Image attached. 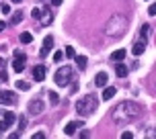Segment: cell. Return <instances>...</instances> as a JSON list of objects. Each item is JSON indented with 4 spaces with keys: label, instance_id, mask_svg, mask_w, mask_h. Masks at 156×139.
Wrapping results in <instances>:
<instances>
[{
    "label": "cell",
    "instance_id": "obj_35",
    "mask_svg": "<svg viewBox=\"0 0 156 139\" xmlns=\"http://www.w3.org/2000/svg\"><path fill=\"white\" fill-rule=\"evenodd\" d=\"M4 29H6V23H4V21H0V31H4Z\"/></svg>",
    "mask_w": 156,
    "mask_h": 139
},
{
    "label": "cell",
    "instance_id": "obj_5",
    "mask_svg": "<svg viewBox=\"0 0 156 139\" xmlns=\"http://www.w3.org/2000/svg\"><path fill=\"white\" fill-rule=\"evenodd\" d=\"M12 70H15L16 74H21L25 70V53L21 51H15V62H12Z\"/></svg>",
    "mask_w": 156,
    "mask_h": 139
},
{
    "label": "cell",
    "instance_id": "obj_18",
    "mask_svg": "<svg viewBox=\"0 0 156 139\" xmlns=\"http://www.w3.org/2000/svg\"><path fill=\"white\" fill-rule=\"evenodd\" d=\"M115 74H117L119 78H125V76H127V68H125L123 63H117V68H115Z\"/></svg>",
    "mask_w": 156,
    "mask_h": 139
},
{
    "label": "cell",
    "instance_id": "obj_32",
    "mask_svg": "<svg viewBox=\"0 0 156 139\" xmlns=\"http://www.w3.org/2000/svg\"><path fill=\"white\" fill-rule=\"evenodd\" d=\"M78 137H82V139H86V137H90V131H86V129H84V131L80 133V135H78Z\"/></svg>",
    "mask_w": 156,
    "mask_h": 139
},
{
    "label": "cell",
    "instance_id": "obj_4",
    "mask_svg": "<svg viewBox=\"0 0 156 139\" xmlns=\"http://www.w3.org/2000/svg\"><path fill=\"white\" fill-rule=\"evenodd\" d=\"M72 80V68L70 66H64L55 72V84L58 86H68Z\"/></svg>",
    "mask_w": 156,
    "mask_h": 139
},
{
    "label": "cell",
    "instance_id": "obj_25",
    "mask_svg": "<svg viewBox=\"0 0 156 139\" xmlns=\"http://www.w3.org/2000/svg\"><path fill=\"white\" fill-rule=\"evenodd\" d=\"M62 59H64V53H62V51H58V53L54 55V62H55V63H60Z\"/></svg>",
    "mask_w": 156,
    "mask_h": 139
},
{
    "label": "cell",
    "instance_id": "obj_14",
    "mask_svg": "<svg viewBox=\"0 0 156 139\" xmlns=\"http://www.w3.org/2000/svg\"><path fill=\"white\" fill-rule=\"evenodd\" d=\"M94 84L97 86H107V72H99L94 76Z\"/></svg>",
    "mask_w": 156,
    "mask_h": 139
},
{
    "label": "cell",
    "instance_id": "obj_7",
    "mask_svg": "<svg viewBox=\"0 0 156 139\" xmlns=\"http://www.w3.org/2000/svg\"><path fill=\"white\" fill-rule=\"evenodd\" d=\"M43 110H45V104H43V100L35 98V100L29 102V113H31V115H41Z\"/></svg>",
    "mask_w": 156,
    "mask_h": 139
},
{
    "label": "cell",
    "instance_id": "obj_16",
    "mask_svg": "<svg viewBox=\"0 0 156 139\" xmlns=\"http://www.w3.org/2000/svg\"><path fill=\"white\" fill-rule=\"evenodd\" d=\"M123 57H125V49H117V51L111 53V59L113 62H123Z\"/></svg>",
    "mask_w": 156,
    "mask_h": 139
},
{
    "label": "cell",
    "instance_id": "obj_17",
    "mask_svg": "<svg viewBox=\"0 0 156 139\" xmlns=\"http://www.w3.org/2000/svg\"><path fill=\"white\" fill-rule=\"evenodd\" d=\"M74 59H76V66H78V70H86V59L84 55H74Z\"/></svg>",
    "mask_w": 156,
    "mask_h": 139
},
{
    "label": "cell",
    "instance_id": "obj_6",
    "mask_svg": "<svg viewBox=\"0 0 156 139\" xmlns=\"http://www.w3.org/2000/svg\"><path fill=\"white\" fill-rule=\"evenodd\" d=\"M0 104H4V107H8V104H16V94L8 92V90L0 92Z\"/></svg>",
    "mask_w": 156,
    "mask_h": 139
},
{
    "label": "cell",
    "instance_id": "obj_9",
    "mask_svg": "<svg viewBox=\"0 0 156 139\" xmlns=\"http://www.w3.org/2000/svg\"><path fill=\"white\" fill-rule=\"evenodd\" d=\"M82 125H84L82 121H72V123H68L66 127H64V133H66V135H74V133H76Z\"/></svg>",
    "mask_w": 156,
    "mask_h": 139
},
{
    "label": "cell",
    "instance_id": "obj_10",
    "mask_svg": "<svg viewBox=\"0 0 156 139\" xmlns=\"http://www.w3.org/2000/svg\"><path fill=\"white\" fill-rule=\"evenodd\" d=\"M51 47H54V39H51V37H45V39H43V47H41L39 55H41V57H45V55L49 53V49H51Z\"/></svg>",
    "mask_w": 156,
    "mask_h": 139
},
{
    "label": "cell",
    "instance_id": "obj_26",
    "mask_svg": "<svg viewBox=\"0 0 156 139\" xmlns=\"http://www.w3.org/2000/svg\"><path fill=\"white\" fill-rule=\"evenodd\" d=\"M31 16H33V19H39V16H41V8H33Z\"/></svg>",
    "mask_w": 156,
    "mask_h": 139
},
{
    "label": "cell",
    "instance_id": "obj_34",
    "mask_svg": "<svg viewBox=\"0 0 156 139\" xmlns=\"http://www.w3.org/2000/svg\"><path fill=\"white\" fill-rule=\"evenodd\" d=\"M51 4H54V6H60V4H62V0H51Z\"/></svg>",
    "mask_w": 156,
    "mask_h": 139
},
{
    "label": "cell",
    "instance_id": "obj_21",
    "mask_svg": "<svg viewBox=\"0 0 156 139\" xmlns=\"http://www.w3.org/2000/svg\"><path fill=\"white\" fill-rule=\"evenodd\" d=\"M16 88H19V90H25V92H27V90H29L31 86H29V82H25V80H19V82H16Z\"/></svg>",
    "mask_w": 156,
    "mask_h": 139
},
{
    "label": "cell",
    "instance_id": "obj_1",
    "mask_svg": "<svg viewBox=\"0 0 156 139\" xmlns=\"http://www.w3.org/2000/svg\"><path fill=\"white\" fill-rule=\"evenodd\" d=\"M142 113L140 104H136L132 100H125V102H119L113 110H111V119L115 125H123V123H132L136 117Z\"/></svg>",
    "mask_w": 156,
    "mask_h": 139
},
{
    "label": "cell",
    "instance_id": "obj_27",
    "mask_svg": "<svg viewBox=\"0 0 156 139\" xmlns=\"http://www.w3.org/2000/svg\"><path fill=\"white\" fill-rule=\"evenodd\" d=\"M66 55H68V57H74V47H66Z\"/></svg>",
    "mask_w": 156,
    "mask_h": 139
},
{
    "label": "cell",
    "instance_id": "obj_24",
    "mask_svg": "<svg viewBox=\"0 0 156 139\" xmlns=\"http://www.w3.org/2000/svg\"><path fill=\"white\" fill-rule=\"evenodd\" d=\"M27 125H29V121H27V119H25V117H23V119L19 121V129L23 131V129H25V127H27Z\"/></svg>",
    "mask_w": 156,
    "mask_h": 139
},
{
    "label": "cell",
    "instance_id": "obj_22",
    "mask_svg": "<svg viewBox=\"0 0 156 139\" xmlns=\"http://www.w3.org/2000/svg\"><path fill=\"white\" fill-rule=\"evenodd\" d=\"M148 31H150L148 25H142V29H140V37H142V39H146V37H148Z\"/></svg>",
    "mask_w": 156,
    "mask_h": 139
},
{
    "label": "cell",
    "instance_id": "obj_2",
    "mask_svg": "<svg viewBox=\"0 0 156 139\" xmlns=\"http://www.w3.org/2000/svg\"><path fill=\"white\" fill-rule=\"evenodd\" d=\"M125 27H127V19L121 15H115V16H111V21H107V25H105V35L109 39H119L123 35Z\"/></svg>",
    "mask_w": 156,
    "mask_h": 139
},
{
    "label": "cell",
    "instance_id": "obj_11",
    "mask_svg": "<svg viewBox=\"0 0 156 139\" xmlns=\"http://www.w3.org/2000/svg\"><path fill=\"white\" fill-rule=\"evenodd\" d=\"M33 78H35L37 82H43V80H45V68H43V66H35V68H33Z\"/></svg>",
    "mask_w": 156,
    "mask_h": 139
},
{
    "label": "cell",
    "instance_id": "obj_23",
    "mask_svg": "<svg viewBox=\"0 0 156 139\" xmlns=\"http://www.w3.org/2000/svg\"><path fill=\"white\" fill-rule=\"evenodd\" d=\"M47 96H49V100H51V104H58V102H60V98H58V94H55V92H49Z\"/></svg>",
    "mask_w": 156,
    "mask_h": 139
},
{
    "label": "cell",
    "instance_id": "obj_13",
    "mask_svg": "<svg viewBox=\"0 0 156 139\" xmlns=\"http://www.w3.org/2000/svg\"><path fill=\"white\" fill-rule=\"evenodd\" d=\"M39 19H41V23L45 25H51V21H54V16H51V12H49V10H47V8H43V10H41V16H39Z\"/></svg>",
    "mask_w": 156,
    "mask_h": 139
},
{
    "label": "cell",
    "instance_id": "obj_30",
    "mask_svg": "<svg viewBox=\"0 0 156 139\" xmlns=\"http://www.w3.org/2000/svg\"><path fill=\"white\" fill-rule=\"evenodd\" d=\"M0 10H2L4 15H8V12H10V4H2V8H0Z\"/></svg>",
    "mask_w": 156,
    "mask_h": 139
},
{
    "label": "cell",
    "instance_id": "obj_36",
    "mask_svg": "<svg viewBox=\"0 0 156 139\" xmlns=\"http://www.w3.org/2000/svg\"><path fill=\"white\" fill-rule=\"evenodd\" d=\"M10 2H15V4H19V2H23V0H10Z\"/></svg>",
    "mask_w": 156,
    "mask_h": 139
},
{
    "label": "cell",
    "instance_id": "obj_12",
    "mask_svg": "<svg viewBox=\"0 0 156 139\" xmlns=\"http://www.w3.org/2000/svg\"><path fill=\"white\" fill-rule=\"evenodd\" d=\"M144 51H146V39H142V41H138V43H133V49H132L133 55H142Z\"/></svg>",
    "mask_w": 156,
    "mask_h": 139
},
{
    "label": "cell",
    "instance_id": "obj_8",
    "mask_svg": "<svg viewBox=\"0 0 156 139\" xmlns=\"http://www.w3.org/2000/svg\"><path fill=\"white\" fill-rule=\"evenodd\" d=\"M15 119H16V117L12 115V113H6V115H4V119L0 121V133H4L6 129H10V127L15 125Z\"/></svg>",
    "mask_w": 156,
    "mask_h": 139
},
{
    "label": "cell",
    "instance_id": "obj_15",
    "mask_svg": "<svg viewBox=\"0 0 156 139\" xmlns=\"http://www.w3.org/2000/svg\"><path fill=\"white\" fill-rule=\"evenodd\" d=\"M115 88H113V86H107V88H105V90H103V100H111V98H113V96H115Z\"/></svg>",
    "mask_w": 156,
    "mask_h": 139
},
{
    "label": "cell",
    "instance_id": "obj_29",
    "mask_svg": "<svg viewBox=\"0 0 156 139\" xmlns=\"http://www.w3.org/2000/svg\"><path fill=\"white\" fill-rule=\"evenodd\" d=\"M148 15L150 16H156V4H152V6L148 8Z\"/></svg>",
    "mask_w": 156,
    "mask_h": 139
},
{
    "label": "cell",
    "instance_id": "obj_20",
    "mask_svg": "<svg viewBox=\"0 0 156 139\" xmlns=\"http://www.w3.org/2000/svg\"><path fill=\"white\" fill-rule=\"evenodd\" d=\"M19 39H21V43H31L33 35H31V33H21V37H19Z\"/></svg>",
    "mask_w": 156,
    "mask_h": 139
},
{
    "label": "cell",
    "instance_id": "obj_19",
    "mask_svg": "<svg viewBox=\"0 0 156 139\" xmlns=\"http://www.w3.org/2000/svg\"><path fill=\"white\" fill-rule=\"evenodd\" d=\"M21 21H23V12L19 10V12H15V15H12V19H10V23H12V25H19Z\"/></svg>",
    "mask_w": 156,
    "mask_h": 139
},
{
    "label": "cell",
    "instance_id": "obj_28",
    "mask_svg": "<svg viewBox=\"0 0 156 139\" xmlns=\"http://www.w3.org/2000/svg\"><path fill=\"white\" fill-rule=\"evenodd\" d=\"M0 80H2V82H6V80H8V74L4 72V70H0Z\"/></svg>",
    "mask_w": 156,
    "mask_h": 139
},
{
    "label": "cell",
    "instance_id": "obj_3",
    "mask_svg": "<svg viewBox=\"0 0 156 139\" xmlns=\"http://www.w3.org/2000/svg\"><path fill=\"white\" fill-rule=\"evenodd\" d=\"M94 108H97V98L93 94H88V96H84V98H80L76 102V110H78V115H82V117H88L90 113H94Z\"/></svg>",
    "mask_w": 156,
    "mask_h": 139
},
{
    "label": "cell",
    "instance_id": "obj_33",
    "mask_svg": "<svg viewBox=\"0 0 156 139\" xmlns=\"http://www.w3.org/2000/svg\"><path fill=\"white\" fill-rule=\"evenodd\" d=\"M133 137V133H129V131H125L123 135H121V139H132Z\"/></svg>",
    "mask_w": 156,
    "mask_h": 139
},
{
    "label": "cell",
    "instance_id": "obj_31",
    "mask_svg": "<svg viewBox=\"0 0 156 139\" xmlns=\"http://www.w3.org/2000/svg\"><path fill=\"white\" fill-rule=\"evenodd\" d=\"M43 137H45V133H43V131H37L35 135H33V139H43Z\"/></svg>",
    "mask_w": 156,
    "mask_h": 139
}]
</instances>
